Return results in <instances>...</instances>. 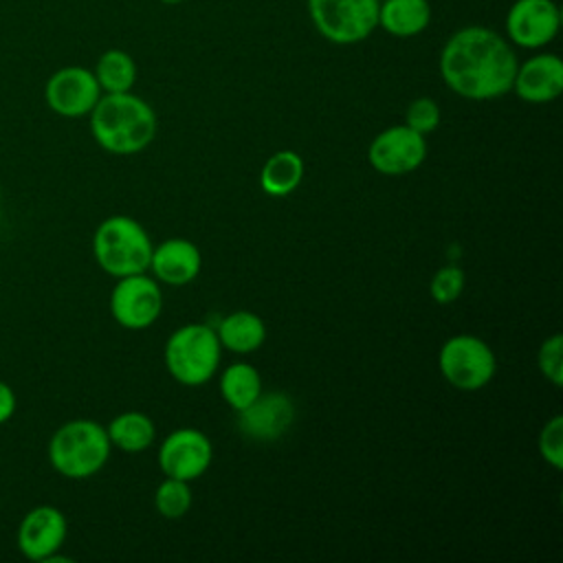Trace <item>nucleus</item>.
Listing matches in <instances>:
<instances>
[{"label":"nucleus","mask_w":563,"mask_h":563,"mask_svg":"<svg viewBox=\"0 0 563 563\" xmlns=\"http://www.w3.org/2000/svg\"><path fill=\"white\" fill-rule=\"evenodd\" d=\"M152 251L154 246L147 231L130 216L106 218L92 238L95 260L112 277L145 273Z\"/></svg>","instance_id":"obj_4"},{"label":"nucleus","mask_w":563,"mask_h":563,"mask_svg":"<svg viewBox=\"0 0 563 563\" xmlns=\"http://www.w3.org/2000/svg\"><path fill=\"white\" fill-rule=\"evenodd\" d=\"M380 0H306L314 31L339 46L367 40L378 29Z\"/></svg>","instance_id":"obj_6"},{"label":"nucleus","mask_w":563,"mask_h":563,"mask_svg":"<svg viewBox=\"0 0 563 563\" xmlns=\"http://www.w3.org/2000/svg\"><path fill=\"white\" fill-rule=\"evenodd\" d=\"M512 90L528 103H548L563 92V62L554 53H537L517 64Z\"/></svg>","instance_id":"obj_15"},{"label":"nucleus","mask_w":563,"mask_h":563,"mask_svg":"<svg viewBox=\"0 0 563 563\" xmlns=\"http://www.w3.org/2000/svg\"><path fill=\"white\" fill-rule=\"evenodd\" d=\"M517 64L512 44L482 24L457 29L440 51L444 84L455 95L473 101H488L510 92Z\"/></svg>","instance_id":"obj_1"},{"label":"nucleus","mask_w":563,"mask_h":563,"mask_svg":"<svg viewBox=\"0 0 563 563\" xmlns=\"http://www.w3.org/2000/svg\"><path fill=\"white\" fill-rule=\"evenodd\" d=\"M539 453L552 468H563V416L550 418L539 433Z\"/></svg>","instance_id":"obj_24"},{"label":"nucleus","mask_w":563,"mask_h":563,"mask_svg":"<svg viewBox=\"0 0 563 563\" xmlns=\"http://www.w3.org/2000/svg\"><path fill=\"white\" fill-rule=\"evenodd\" d=\"M156 128L158 121L152 106L130 90L103 92L90 110V132L112 154L145 150L154 141Z\"/></svg>","instance_id":"obj_2"},{"label":"nucleus","mask_w":563,"mask_h":563,"mask_svg":"<svg viewBox=\"0 0 563 563\" xmlns=\"http://www.w3.org/2000/svg\"><path fill=\"white\" fill-rule=\"evenodd\" d=\"M537 361H539L541 374L554 387H561V383H563V339H561V334H552L550 339H545L541 343Z\"/></svg>","instance_id":"obj_25"},{"label":"nucleus","mask_w":563,"mask_h":563,"mask_svg":"<svg viewBox=\"0 0 563 563\" xmlns=\"http://www.w3.org/2000/svg\"><path fill=\"white\" fill-rule=\"evenodd\" d=\"M218 339L222 347H229L235 354L255 352L266 339L264 321L249 310H238L224 317L218 325Z\"/></svg>","instance_id":"obj_18"},{"label":"nucleus","mask_w":563,"mask_h":563,"mask_svg":"<svg viewBox=\"0 0 563 563\" xmlns=\"http://www.w3.org/2000/svg\"><path fill=\"white\" fill-rule=\"evenodd\" d=\"M506 40L519 48L539 51L561 29V9L554 0H515L506 13Z\"/></svg>","instance_id":"obj_9"},{"label":"nucleus","mask_w":563,"mask_h":563,"mask_svg":"<svg viewBox=\"0 0 563 563\" xmlns=\"http://www.w3.org/2000/svg\"><path fill=\"white\" fill-rule=\"evenodd\" d=\"M202 257L194 242L183 238H172L158 244L152 251L150 268L158 277V282H165L169 286H185L194 282L200 273Z\"/></svg>","instance_id":"obj_16"},{"label":"nucleus","mask_w":563,"mask_h":563,"mask_svg":"<svg viewBox=\"0 0 563 563\" xmlns=\"http://www.w3.org/2000/svg\"><path fill=\"white\" fill-rule=\"evenodd\" d=\"M303 178V161L292 150L275 152L262 167L260 185L268 196L292 194Z\"/></svg>","instance_id":"obj_19"},{"label":"nucleus","mask_w":563,"mask_h":563,"mask_svg":"<svg viewBox=\"0 0 563 563\" xmlns=\"http://www.w3.org/2000/svg\"><path fill=\"white\" fill-rule=\"evenodd\" d=\"M429 22V0H383L378 4V29L394 37L420 35Z\"/></svg>","instance_id":"obj_17"},{"label":"nucleus","mask_w":563,"mask_h":563,"mask_svg":"<svg viewBox=\"0 0 563 563\" xmlns=\"http://www.w3.org/2000/svg\"><path fill=\"white\" fill-rule=\"evenodd\" d=\"M66 530V517L59 508L48 504L35 506L18 526V548L26 559L46 563L64 545Z\"/></svg>","instance_id":"obj_13"},{"label":"nucleus","mask_w":563,"mask_h":563,"mask_svg":"<svg viewBox=\"0 0 563 563\" xmlns=\"http://www.w3.org/2000/svg\"><path fill=\"white\" fill-rule=\"evenodd\" d=\"M295 418V405L288 394L262 391L249 407L238 411V429L253 440H277L288 431Z\"/></svg>","instance_id":"obj_14"},{"label":"nucleus","mask_w":563,"mask_h":563,"mask_svg":"<svg viewBox=\"0 0 563 563\" xmlns=\"http://www.w3.org/2000/svg\"><path fill=\"white\" fill-rule=\"evenodd\" d=\"M220 354L222 345L218 332L205 323H187L165 343L167 372L189 387L202 385L216 374Z\"/></svg>","instance_id":"obj_5"},{"label":"nucleus","mask_w":563,"mask_h":563,"mask_svg":"<svg viewBox=\"0 0 563 563\" xmlns=\"http://www.w3.org/2000/svg\"><path fill=\"white\" fill-rule=\"evenodd\" d=\"M13 411H15V394L4 380H0V424L7 422L13 416Z\"/></svg>","instance_id":"obj_28"},{"label":"nucleus","mask_w":563,"mask_h":563,"mask_svg":"<svg viewBox=\"0 0 563 563\" xmlns=\"http://www.w3.org/2000/svg\"><path fill=\"white\" fill-rule=\"evenodd\" d=\"M106 431H108L110 444H114L117 449L128 451V453L145 451L154 442V435H156L154 422L141 411L119 413L117 418L110 420Z\"/></svg>","instance_id":"obj_20"},{"label":"nucleus","mask_w":563,"mask_h":563,"mask_svg":"<svg viewBox=\"0 0 563 563\" xmlns=\"http://www.w3.org/2000/svg\"><path fill=\"white\" fill-rule=\"evenodd\" d=\"M220 391L227 405L235 411L249 407L262 394L260 372L249 363H233L222 372Z\"/></svg>","instance_id":"obj_22"},{"label":"nucleus","mask_w":563,"mask_h":563,"mask_svg":"<svg viewBox=\"0 0 563 563\" xmlns=\"http://www.w3.org/2000/svg\"><path fill=\"white\" fill-rule=\"evenodd\" d=\"M191 499L194 497H191L189 482L176 479V477H167L165 482H161L154 493L156 510L167 519L183 517L191 508Z\"/></svg>","instance_id":"obj_23"},{"label":"nucleus","mask_w":563,"mask_h":563,"mask_svg":"<svg viewBox=\"0 0 563 563\" xmlns=\"http://www.w3.org/2000/svg\"><path fill=\"white\" fill-rule=\"evenodd\" d=\"M101 95L95 73L84 66H64L55 70L44 86L46 106L55 114L70 119L90 114Z\"/></svg>","instance_id":"obj_10"},{"label":"nucleus","mask_w":563,"mask_h":563,"mask_svg":"<svg viewBox=\"0 0 563 563\" xmlns=\"http://www.w3.org/2000/svg\"><path fill=\"white\" fill-rule=\"evenodd\" d=\"M163 310V292L145 273L119 277L110 292V312L114 321L128 330L152 325Z\"/></svg>","instance_id":"obj_8"},{"label":"nucleus","mask_w":563,"mask_h":563,"mask_svg":"<svg viewBox=\"0 0 563 563\" xmlns=\"http://www.w3.org/2000/svg\"><path fill=\"white\" fill-rule=\"evenodd\" d=\"M0 207H2V189H0Z\"/></svg>","instance_id":"obj_30"},{"label":"nucleus","mask_w":563,"mask_h":563,"mask_svg":"<svg viewBox=\"0 0 563 563\" xmlns=\"http://www.w3.org/2000/svg\"><path fill=\"white\" fill-rule=\"evenodd\" d=\"M158 2H163V4H180L183 0H158Z\"/></svg>","instance_id":"obj_29"},{"label":"nucleus","mask_w":563,"mask_h":563,"mask_svg":"<svg viewBox=\"0 0 563 563\" xmlns=\"http://www.w3.org/2000/svg\"><path fill=\"white\" fill-rule=\"evenodd\" d=\"M92 73L101 92H128L136 81V64L132 55L121 48L101 53Z\"/></svg>","instance_id":"obj_21"},{"label":"nucleus","mask_w":563,"mask_h":563,"mask_svg":"<svg viewBox=\"0 0 563 563\" xmlns=\"http://www.w3.org/2000/svg\"><path fill=\"white\" fill-rule=\"evenodd\" d=\"M369 163L376 172L400 176L413 172L427 156L424 134L409 125H391L383 130L369 145Z\"/></svg>","instance_id":"obj_11"},{"label":"nucleus","mask_w":563,"mask_h":563,"mask_svg":"<svg viewBox=\"0 0 563 563\" xmlns=\"http://www.w3.org/2000/svg\"><path fill=\"white\" fill-rule=\"evenodd\" d=\"M110 438L106 427L95 420L77 418L64 422L48 442L53 468L68 479H86L103 468L110 457Z\"/></svg>","instance_id":"obj_3"},{"label":"nucleus","mask_w":563,"mask_h":563,"mask_svg":"<svg viewBox=\"0 0 563 563\" xmlns=\"http://www.w3.org/2000/svg\"><path fill=\"white\" fill-rule=\"evenodd\" d=\"M438 123H440V106L431 97H418L409 103L405 114V125H409L420 134H427V132H433Z\"/></svg>","instance_id":"obj_26"},{"label":"nucleus","mask_w":563,"mask_h":563,"mask_svg":"<svg viewBox=\"0 0 563 563\" xmlns=\"http://www.w3.org/2000/svg\"><path fill=\"white\" fill-rule=\"evenodd\" d=\"M464 290V273L457 266L440 268L431 279V297L438 303L455 301Z\"/></svg>","instance_id":"obj_27"},{"label":"nucleus","mask_w":563,"mask_h":563,"mask_svg":"<svg viewBox=\"0 0 563 563\" xmlns=\"http://www.w3.org/2000/svg\"><path fill=\"white\" fill-rule=\"evenodd\" d=\"M213 449L209 438L198 429H176L158 449V466L167 477L198 479L211 466Z\"/></svg>","instance_id":"obj_12"},{"label":"nucleus","mask_w":563,"mask_h":563,"mask_svg":"<svg viewBox=\"0 0 563 563\" xmlns=\"http://www.w3.org/2000/svg\"><path fill=\"white\" fill-rule=\"evenodd\" d=\"M438 361L442 376L462 391L486 387L497 369L490 345L473 334H455L446 339Z\"/></svg>","instance_id":"obj_7"}]
</instances>
